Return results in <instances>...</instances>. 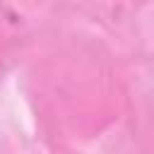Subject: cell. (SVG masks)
I'll return each mask as SVG.
<instances>
[{"label": "cell", "mask_w": 154, "mask_h": 154, "mask_svg": "<svg viewBox=\"0 0 154 154\" xmlns=\"http://www.w3.org/2000/svg\"><path fill=\"white\" fill-rule=\"evenodd\" d=\"M29 29L24 17L5 0H0V77L10 72L24 55Z\"/></svg>", "instance_id": "6da1fadb"}]
</instances>
